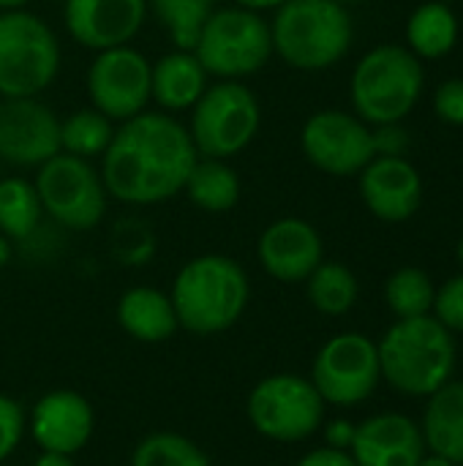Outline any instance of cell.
Returning a JSON list of instances; mask_svg holds the SVG:
<instances>
[{
	"instance_id": "16",
	"label": "cell",
	"mask_w": 463,
	"mask_h": 466,
	"mask_svg": "<svg viewBox=\"0 0 463 466\" xmlns=\"http://www.w3.org/2000/svg\"><path fill=\"white\" fill-rule=\"evenodd\" d=\"M145 16L147 0H65L63 5L68 35L93 52L131 44Z\"/></svg>"
},
{
	"instance_id": "5",
	"label": "cell",
	"mask_w": 463,
	"mask_h": 466,
	"mask_svg": "<svg viewBox=\"0 0 463 466\" xmlns=\"http://www.w3.org/2000/svg\"><path fill=\"white\" fill-rule=\"evenodd\" d=\"M60 71L52 27L25 11H0V98H38Z\"/></svg>"
},
{
	"instance_id": "3",
	"label": "cell",
	"mask_w": 463,
	"mask_h": 466,
	"mask_svg": "<svg viewBox=\"0 0 463 466\" xmlns=\"http://www.w3.org/2000/svg\"><path fill=\"white\" fill-rule=\"evenodd\" d=\"M352 38V16L338 0H287L270 19L273 52L297 71L333 68Z\"/></svg>"
},
{
	"instance_id": "20",
	"label": "cell",
	"mask_w": 463,
	"mask_h": 466,
	"mask_svg": "<svg viewBox=\"0 0 463 466\" xmlns=\"http://www.w3.org/2000/svg\"><path fill=\"white\" fill-rule=\"evenodd\" d=\"M207 90V71L191 49H172L150 66V101L161 112H186Z\"/></svg>"
},
{
	"instance_id": "7",
	"label": "cell",
	"mask_w": 463,
	"mask_h": 466,
	"mask_svg": "<svg viewBox=\"0 0 463 466\" xmlns=\"http://www.w3.org/2000/svg\"><path fill=\"white\" fill-rule=\"evenodd\" d=\"M191 52L196 55L207 76L240 82L262 71L270 60V22H265L262 14L240 5L216 8L207 16Z\"/></svg>"
},
{
	"instance_id": "39",
	"label": "cell",
	"mask_w": 463,
	"mask_h": 466,
	"mask_svg": "<svg viewBox=\"0 0 463 466\" xmlns=\"http://www.w3.org/2000/svg\"><path fill=\"white\" fill-rule=\"evenodd\" d=\"M235 5H240V8H248V11H257V14H262V11H276L281 3H287V0H232Z\"/></svg>"
},
{
	"instance_id": "33",
	"label": "cell",
	"mask_w": 463,
	"mask_h": 466,
	"mask_svg": "<svg viewBox=\"0 0 463 466\" xmlns=\"http://www.w3.org/2000/svg\"><path fill=\"white\" fill-rule=\"evenodd\" d=\"M450 333H463V273L448 279L434 298L431 311Z\"/></svg>"
},
{
	"instance_id": "21",
	"label": "cell",
	"mask_w": 463,
	"mask_h": 466,
	"mask_svg": "<svg viewBox=\"0 0 463 466\" xmlns=\"http://www.w3.org/2000/svg\"><path fill=\"white\" fill-rule=\"evenodd\" d=\"M115 314L120 330L139 344H164L180 330L169 292H161L156 287L126 289L117 300Z\"/></svg>"
},
{
	"instance_id": "44",
	"label": "cell",
	"mask_w": 463,
	"mask_h": 466,
	"mask_svg": "<svg viewBox=\"0 0 463 466\" xmlns=\"http://www.w3.org/2000/svg\"><path fill=\"white\" fill-rule=\"evenodd\" d=\"M338 3H344V5H347V3H357V0H338Z\"/></svg>"
},
{
	"instance_id": "24",
	"label": "cell",
	"mask_w": 463,
	"mask_h": 466,
	"mask_svg": "<svg viewBox=\"0 0 463 466\" xmlns=\"http://www.w3.org/2000/svg\"><path fill=\"white\" fill-rule=\"evenodd\" d=\"M183 194L188 202L205 213H229L243 194L240 175L224 158H205L194 164L183 183Z\"/></svg>"
},
{
	"instance_id": "29",
	"label": "cell",
	"mask_w": 463,
	"mask_h": 466,
	"mask_svg": "<svg viewBox=\"0 0 463 466\" xmlns=\"http://www.w3.org/2000/svg\"><path fill=\"white\" fill-rule=\"evenodd\" d=\"M434 298L437 287L431 276L420 268H398L385 284V300L396 319H415L431 314Z\"/></svg>"
},
{
	"instance_id": "34",
	"label": "cell",
	"mask_w": 463,
	"mask_h": 466,
	"mask_svg": "<svg viewBox=\"0 0 463 466\" xmlns=\"http://www.w3.org/2000/svg\"><path fill=\"white\" fill-rule=\"evenodd\" d=\"M434 112L448 126H463V76H453L437 85Z\"/></svg>"
},
{
	"instance_id": "17",
	"label": "cell",
	"mask_w": 463,
	"mask_h": 466,
	"mask_svg": "<svg viewBox=\"0 0 463 466\" xmlns=\"http://www.w3.org/2000/svg\"><path fill=\"white\" fill-rule=\"evenodd\" d=\"M257 259L270 279L300 284L325 259V243L314 224L289 216L265 227L257 240Z\"/></svg>"
},
{
	"instance_id": "30",
	"label": "cell",
	"mask_w": 463,
	"mask_h": 466,
	"mask_svg": "<svg viewBox=\"0 0 463 466\" xmlns=\"http://www.w3.org/2000/svg\"><path fill=\"white\" fill-rule=\"evenodd\" d=\"M131 466H210L207 453L177 431H153L131 453Z\"/></svg>"
},
{
	"instance_id": "11",
	"label": "cell",
	"mask_w": 463,
	"mask_h": 466,
	"mask_svg": "<svg viewBox=\"0 0 463 466\" xmlns=\"http://www.w3.org/2000/svg\"><path fill=\"white\" fill-rule=\"evenodd\" d=\"M308 380L330 407L349 410L363 404L382 382L377 341L363 333L333 336L317 352Z\"/></svg>"
},
{
	"instance_id": "36",
	"label": "cell",
	"mask_w": 463,
	"mask_h": 466,
	"mask_svg": "<svg viewBox=\"0 0 463 466\" xmlns=\"http://www.w3.org/2000/svg\"><path fill=\"white\" fill-rule=\"evenodd\" d=\"M322 426H325V445L327 448H336V451H349L352 448L357 423H352L347 418H336V420L322 423Z\"/></svg>"
},
{
	"instance_id": "14",
	"label": "cell",
	"mask_w": 463,
	"mask_h": 466,
	"mask_svg": "<svg viewBox=\"0 0 463 466\" xmlns=\"http://www.w3.org/2000/svg\"><path fill=\"white\" fill-rule=\"evenodd\" d=\"M60 153V117L38 98H3L0 161L41 167Z\"/></svg>"
},
{
	"instance_id": "37",
	"label": "cell",
	"mask_w": 463,
	"mask_h": 466,
	"mask_svg": "<svg viewBox=\"0 0 463 466\" xmlns=\"http://www.w3.org/2000/svg\"><path fill=\"white\" fill-rule=\"evenodd\" d=\"M295 466H357L349 451H336V448H317L308 451Z\"/></svg>"
},
{
	"instance_id": "9",
	"label": "cell",
	"mask_w": 463,
	"mask_h": 466,
	"mask_svg": "<svg viewBox=\"0 0 463 466\" xmlns=\"http://www.w3.org/2000/svg\"><path fill=\"white\" fill-rule=\"evenodd\" d=\"M325 407L308 377L270 374L251 388L246 415L251 429L265 440L303 442L322 429Z\"/></svg>"
},
{
	"instance_id": "10",
	"label": "cell",
	"mask_w": 463,
	"mask_h": 466,
	"mask_svg": "<svg viewBox=\"0 0 463 466\" xmlns=\"http://www.w3.org/2000/svg\"><path fill=\"white\" fill-rule=\"evenodd\" d=\"M33 186L44 216L71 232H87L106 216L109 194L98 169L87 158L57 153L35 169Z\"/></svg>"
},
{
	"instance_id": "12",
	"label": "cell",
	"mask_w": 463,
	"mask_h": 466,
	"mask_svg": "<svg viewBox=\"0 0 463 466\" xmlns=\"http://www.w3.org/2000/svg\"><path fill=\"white\" fill-rule=\"evenodd\" d=\"M300 150L311 167L333 177L360 175L377 158L371 126L344 109L314 112L300 128Z\"/></svg>"
},
{
	"instance_id": "4",
	"label": "cell",
	"mask_w": 463,
	"mask_h": 466,
	"mask_svg": "<svg viewBox=\"0 0 463 466\" xmlns=\"http://www.w3.org/2000/svg\"><path fill=\"white\" fill-rule=\"evenodd\" d=\"M426 71L401 44H379L360 57L349 79L355 115L368 126L401 123L423 96Z\"/></svg>"
},
{
	"instance_id": "40",
	"label": "cell",
	"mask_w": 463,
	"mask_h": 466,
	"mask_svg": "<svg viewBox=\"0 0 463 466\" xmlns=\"http://www.w3.org/2000/svg\"><path fill=\"white\" fill-rule=\"evenodd\" d=\"M11 257H14V240L0 235V270L11 262Z\"/></svg>"
},
{
	"instance_id": "26",
	"label": "cell",
	"mask_w": 463,
	"mask_h": 466,
	"mask_svg": "<svg viewBox=\"0 0 463 466\" xmlns=\"http://www.w3.org/2000/svg\"><path fill=\"white\" fill-rule=\"evenodd\" d=\"M44 218L35 186L25 177L0 175V235L8 240H27L35 235Z\"/></svg>"
},
{
	"instance_id": "43",
	"label": "cell",
	"mask_w": 463,
	"mask_h": 466,
	"mask_svg": "<svg viewBox=\"0 0 463 466\" xmlns=\"http://www.w3.org/2000/svg\"><path fill=\"white\" fill-rule=\"evenodd\" d=\"M456 254H458V262H461V268H463V235H461V240H458V248H456Z\"/></svg>"
},
{
	"instance_id": "18",
	"label": "cell",
	"mask_w": 463,
	"mask_h": 466,
	"mask_svg": "<svg viewBox=\"0 0 463 466\" xmlns=\"http://www.w3.org/2000/svg\"><path fill=\"white\" fill-rule=\"evenodd\" d=\"M357 177L366 208L385 224L409 221L423 202V177L407 156H377Z\"/></svg>"
},
{
	"instance_id": "15",
	"label": "cell",
	"mask_w": 463,
	"mask_h": 466,
	"mask_svg": "<svg viewBox=\"0 0 463 466\" xmlns=\"http://www.w3.org/2000/svg\"><path fill=\"white\" fill-rule=\"evenodd\" d=\"M96 431L93 404L76 390H49L44 393L30 415L27 434L46 453L76 456Z\"/></svg>"
},
{
	"instance_id": "41",
	"label": "cell",
	"mask_w": 463,
	"mask_h": 466,
	"mask_svg": "<svg viewBox=\"0 0 463 466\" xmlns=\"http://www.w3.org/2000/svg\"><path fill=\"white\" fill-rule=\"evenodd\" d=\"M418 466H456L453 461H448V459H442V456H437V453H423V459L418 461Z\"/></svg>"
},
{
	"instance_id": "38",
	"label": "cell",
	"mask_w": 463,
	"mask_h": 466,
	"mask_svg": "<svg viewBox=\"0 0 463 466\" xmlns=\"http://www.w3.org/2000/svg\"><path fill=\"white\" fill-rule=\"evenodd\" d=\"M30 466H74V456H63V453H46L41 451L35 456V461Z\"/></svg>"
},
{
	"instance_id": "25",
	"label": "cell",
	"mask_w": 463,
	"mask_h": 466,
	"mask_svg": "<svg viewBox=\"0 0 463 466\" xmlns=\"http://www.w3.org/2000/svg\"><path fill=\"white\" fill-rule=\"evenodd\" d=\"M308 303L325 317H344L355 309L360 284L357 276L341 262H319L317 270L306 279Z\"/></svg>"
},
{
	"instance_id": "23",
	"label": "cell",
	"mask_w": 463,
	"mask_h": 466,
	"mask_svg": "<svg viewBox=\"0 0 463 466\" xmlns=\"http://www.w3.org/2000/svg\"><path fill=\"white\" fill-rule=\"evenodd\" d=\"M458 41V16L442 3L431 0L412 11L407 22V49L420 60H439L453 52Z\"/></svg>"
},
{
	"instance_id": "32",
	"label": "cell",
	"mask_w": 463,
	"mask_h": 466,
	"mask_svg": "<svg viewBox=\"0 0 463 466\" xmlns=\"http://www.w3.org/2000/svg\"><path fill=\"white\" fill-rule=\"evenodd\" d=\"M25 431H27V415H25L22 404L5 393H0V464L8 456H14Z\"/></svg>"
},
{
	"instance_id": "28",
	"label": "cell",
	"mask_w": 463,
	"mask_h": 466,
	"mask_svg": "<svg viewBox=\"0 0 463 466\" xmlns=\"http://www.w3.org/2000/svg\"><path fill=\"white\" fill-rule=\"evenodd\" d=\"M147 11L166 30L175 49H194L216 0H147Z\"/></svg>"
},
{
	"instance_id": "8",
	"label": "cell",
	"mask_w": 463,
	"mask_h": 466,
	"mask_svg": "<svg viewBox=\"0 0 463 466\" xmlns=\"http://www.w3.org/2000/svg\"><path fill=\"white\" fill-rule=\"evenodd\" d=\"M259 126L262 109L257 96L237 79H218L191 106L188 131L199 156L229 161L254 142Z\"/></svg>"
},
{
	"instance_id": "6",
	"label": "cell",
	"mask_w": 463,
	"mask_h": 466,
	"mask_svg": "<svg viewBox=\"0 0 463 466\" xmlns=\"http://www.w3.org/2000/svg\"><path fill=\"white\" fill-rule=\"evenodd\" d=\"M120 128L131 137L142 161L145 205H158L177 197L188 172L199 161V150L191 139V131L169 112L147 109L120 123Z\"/></svg>"
},
{
	"instance_id": "2",
	"label": "cell",
	"mask_w": 463,
	"mask_h": 466,
	"mask_svg": "<svg viewBox=\"0 0 463 466\" xmlns=\"http://www.w3.org/2000/svg\"><path fill=\"white\" fill-rule=\"evenodd\" d=\"M382 380L412 399H428L456 371V339L434 317L396 319L377 341Z\"/></svg>"
},
{
	"instance_id": "42",
	"label": "cell",
	"mask_w": 463,
	"mask_h": 466,
	"mask_svg": "<svg viewBox=\"0 0 463 466\" xmlns=\"http://www.w3.org/2000/svg\"><path fill=\"white\" fill-rule=\"evenodd\" d=\"M25 5H27V0H0V11H16Z\"/></svg>"
},
{
	"instance_id": "19",
	"label": "cell",
	"mask_w": 463,
	"mask_h": 466,
	"mask_svg": "<svg viewBox=\"0 0 463 466\" xmlns=\"http://www.w3.org/2000/svg\"><path fill=\"white\" fill-rule=\"evenodd\" d=\"M349 453L357 466H418L426 442L420 423L401 412H382L357 423Z\"/></svg>"
},
{
	"instance_id": "13",
	"label": "cell",
	"mask_w": 463,
	"mask_h": 466,
	"mask_svg": "<svg viewBox=\"0 0 463 466\" xmlns=\"http://www.w3.org/2000/svg\"><path fill=\"white\" fill-rule=\"evenodd\" d=\"M150 66L153 63L131 44L96 52L87 68L90 104L115 123L142 115L150 104Z\"/></svg>"
},
{
	"instance_id": "31",
	"label": "cell",
	"mask_w": 463,
	"mask_h": 466,
	"mask_svg": "<svg viewBox=\"0 0 463 466\" xmlns=\"http://www.w3.org/2000/svg\"><path fill=\"white\" fill-rule=\"evenodd\" d=\"M112 254L123 265L139 268L156 254V238L142 221H134V218L120 221L112 232Z\"/></svg>"
},
{
	"instance_id": "27",
	"label": "cell",
	"mask_w": 463,
	"mask_h": 466,
	"mask_svg": "<svg viewBox=\"0 0 463 466\" xmlns=\"http://www.w3.org/2000/svg\"><path fill=\"white\" fill-rule=\"evenodd\" d=\"M115 137V120H109L96 106H85L60 120V153L76 158H101Z\"/></svg>"
},
{
	"instance_id": "35",
	"label": "cell",
	"mask_w": 463,
	"mask_h": 466,
	"mask_svg": "<svg viewBox=\"0 0 463 466\" xmlns=\"http://www.w3.org/2000/svg\"><path fill=\"white\" fill-rule=\"evenodd\" d=\"M374 131V150L377 156H407L409 147V134L401 123H385V126H371Z\"/></svg>"
},
{
	"instance_id": "22",
	"label": "cell",
	"mask_w": 463,
	"mask_h": 466,
	"mask_svg": "<svg viewBox=\"0 0 463 466\" xmlns=\"http://www.w3.org/2000/svg\"><path fill=\"white\" fill-rule=\"evenodd\" d=\"M420 431L428 453L463 466V382L450 380L428 396Z\"/></svg>"
},
{
	"instance_id": "1",
	"label": "cell",
	"mask_w": 463,
	"mask_h": 466,
	"mask_svg": "<svg viewBox=\"0 0 463 466\" xmlns=\"http://www.w3.org/2000/svg\"><path fill=\"white\" fill-rule=\"evenodd\" d=\"M169 298L180 330L194 336H218L246 314L251 284L237 259L224 254H199L177 270Z\"/></svg>"
}]
</instances>
